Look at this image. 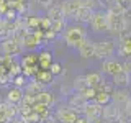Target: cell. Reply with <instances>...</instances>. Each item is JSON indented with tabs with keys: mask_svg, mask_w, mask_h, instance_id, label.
<instances>
[{
	"mask_svg": "<svg viewBox=\"0 0 131 123\" xmlns=\"http://www.w3.org/2000/svg\"><path fill=\"white\" fill-rule=\"evenodd\" d=\"M62 38L66 41L69 48H75L87 38V33H85V28L82 25H72V26H66V30L62 31Z\"/></svg>",
	"mask_w": 131,
	"mask_h": 123,
	"instance_id": "6da1fadb",
	"label": "cell"
},
{
	"mask_svg": "<svg viewBox=\"0 0 131 123\" xmlns=\"http://www.w3.org/2000/svg\"><path fill=\"white\" fill-rule=\"evenodd\" d=\"M106 25H108V30L116 36L123 31H126V26H128L125 15H116L112 13V12H106Z\"/></svg>",
	"mask_w": 131,
	"mask_h": 123,
	"instance_id": "7a4b0ae2",
	"label": "cell"
},
{
	"mask_svg": "<svg viewBox=\"0 0 131 123\" xmlns=\"http://www.w3.org/2000/svg\"><path fill=\"white\" fill-rule=\"evenodd\" d=\"M115 49H116V46H115V41L112 38L103 39V41H100V43H95V56L93 57H98V59H108V57L113 56Z\"/></svg>",
	"mask_w": 131,
	"mask_h": 123,
	"instance_id": "3957f363",
	"label": "cell"
},
{
	"mask_svg": "<svg viewBox=\"0 0 131 123\" xmlns=\"http://www.w3.org/2000/svg\"><path fill=\"white\" fill-rule=\"evenodd\" d=\"M102 108H103V105H100V104H97L95 100L93 102H87V104L84 105V108H82V112H84V117H87L90 121H97V120H100L102 118Z\"/></svg>",
	"mask_w": 131,
	"mask_h": 123,
	"instance_id": "277c9868",
	"label": "cell"
},
{
	"mask_svg": "<svg viewBox=\"0 0 131 123\" xmlns=\"http://www.w3.org/2000/svg\"><path fill=\"white\" fill-rule=\"evenodd\" d=\"M54 117L59 123H75L77 118H79L77 117V112L72 110L71 107H59V108L56 110Z\"/></svg>",
	"mask_w": 131,
	"mask_h": 123,
	"instance_id": "5b68a950",
	"label": "cell"
},
{
	"mask_svg": "<svg viewBox=\"0 0 131 123\" xmlns=\"http://www.w3.org/2000/svg\"><path fill=\"white\" fill-rule=\"evenodd\" d=\"M89 23H90V26H92L93 31L108 30V25H106V13H103V12H93Z\"/></svg>",
	"mask_w": 131,
	"mask_h": 123,
	"instance_id": "8992f818",
	"label": "cell"
},
{
	"mask_svg": "<svg viewBox=\"0 0 131 123\" xmlns=\"http://www.w3.org/2000/svg\"><path fill=\"white\" fill-rule=\"evenodd\" d=\"M20 51H21V44H20L13 36H10V38L2 41V53L5 56H16Z\"/></svg>",
	"mask_w": 131,
	"mask_h": 123,
	"instance_id": "52a82bcc",
	"label": "cell"
},
{
	"mask_svg": "<svg viewBox=\"0 0 131 123\" xmlns=\"http://www.w3.org/2000/svg\"><path fill=\"white\" fill-rule=\"evenodd\" d=\"M120 44H118V53L123 57H131V35L128 31H123L118 35Z\"/></svg>",
	"mask_w": 131,
	"mask_h": 123,
	"instance_id": "ba28073f",
	"label": "cell"
},
{
	"mask_svg": "<svg viewBox=\"0 0 131 123\" xmlns=\"http://www.w3.org/2000/svg\"><path fill=\"white\" fill-rule=\"evenodd\" d=\"M110 95H112V102L116 105H125V102L129 98V90L128 87H113V90L110 92Z\"/></svg>",
	"mask_w": 131,
	"mask_h": 123,
	"instance_id": "9c48e42d",
	"label": "cell"
},
{
	"mask_svg": "<svg viewBox=\"0 0 131 123\" xmlns=\"http://www.w3.org/2000/svg\"><path fill=\"white\" fill-rule=\"evenodd\" d=\"M118 113H120V107H118L116 104H113V102H110V104L103 105V108H102V118H103V120H106L108 123L116 121Z\"/></svg>",
	"mask_w": 131,
	"mask_h": 123,
	"instance_id": "30bf717a",
	"label": "cell"
},
{
	"mask_svg": "<svg viewBox=\"0 0 131 123\" xmlns=\"http://www.w3.org/2000/svg\"><path fill=\"white\" fill-rule=\"evenodd\" d=\"M77 51H79L80 57H84V59L93 57V56H95V43H92L90 39L85 38L79 46H77Z\"/></svg>",
	"mask_w": 131,
	"mask_h": 123,
	"instance_id": "8fae6325",
	"label": "cell"
},
{
	"mask_svg": "<svg viewBox=\"0 0 131 123\" xmlns=\"http://www.w3.org/2000/svg\"><path fill=\"white\" fill-rule=\"evenodd\" d=\"M113 77V82L112 84L115 85V87H129L131 85V72H126V71H121L116 72Z\"/></svg>",
	"mask_w": 131,
	"mask_h": 123,
	"instance_id": "7c38bea8",
	"label": "cell"
},
{
	"mask_svg": "<svg viewBox=\"0 0 131 123\" xmlns=\"http://www.w3.org/2000/svg\"><path fill=\"white\" fill-rule=\"evenodd\" d=\"M123 69L121 63H118V61H113V59H103V63H102V72L103 74H108V76H115L116 72H120Z\"/></svg>",
	"mask_w": 131,
	"mask_h": 123,
	"instance_id": "4fadbf2b",
	"label": "cell"
},
{
	"mask_svg": "<svg viewBox=\"0 0 131 123\" xmlns=\"http://www.w3.org/2000/svg\"><path fill=\"white\" fill-rule=\"evenodd\" d=\"M61 5H62L66 18H72V16L75 15V12L79 10V7L82 5V2H80V0H64Z\"/></svg>",
	"mask_w": 131,
	"mask_h": 123,
	"instance_id": "5bb4252c",
	"label": "cell"
},
{
	"mask_svg": "<svg viewBox=\"0 0 131 123\" xmlns=\"http://www.w3.org/2000/svg\"><path fill=\"white\" fill-rule=\"evenodd\" d=\"M92 13H93V10L92 8H89V7H85V5H80L79 7V10L75 12V15L72 16L74 20H75L77 23H89L90 22V18H92Z\"/></svg>",
	"mask_w": 131,
	"mask_h": 123,
	"instance_id": "9a60e30c",
	"label": "cell"
},
{
	"mask_svg": "<svg viewBox=\"0 0 131 123\" xmlns=\"http://www.w3.org/2000/svg\"><path fill=\"white\" fill-rule=\"evenodd\" d=\"M85 104H87V100L80 95V92H74V94H71V95L67 97V107H71V108L75 110V112H77V108L82 110Z\"/></svg>",
	"mask_w": 131,
	"mask_h": 123,
	"instance_id": "2e32d148",
	"label": "cell"
},
{
	"mask_svg": "<svg viewBox=\"0 0 131 123\" xmlns=\"http://www.w3.org/2000/svg\"><path fill=\"white\" fill-rule=\"evenodd\" d=\"M39 44V38L35 35V31H28L26 35H25V38L21 39V48L25 49H36Z\"/></svg>",
	"mask_w": 131,
	"mask_h": 123,
	"instance_id": "e0dca14e",
	"label": "cell"
},
{
	"mask_svg": "<svg viewBox=\"0 0 131 123\" xmlns=\"http://www.w3.org/2000/svg\"><path fill=\"white\" fill-rule=\"evenodd\" d=\"M36 102H39V104H44L48 107H52L56 105V95L52 92H49V90H41L39 94H36Z\"/></svg>",
	"mask_w": 131,
	"mask_h": 123,
	"instance_id": "ac0fdd59",
	"label": "cell"
},
{
	"mask_svg": "<svg viewBox=\"0 0 131 123\" xmlns=\"http://www.w3.org/2000/svg\"><path fill=\"white\" fill-rule=\"evenodd\" d=\"M23 94H25V90L23 89H20V87H12L10 90L7 92V102L8 104H15V105H18L20 102H21V98H23Z\"/></svg>",
	"mask_w": 131,
	"mask_h": 123,
	"instance_id": "d6986e66",
	"label": "cell"
},
{
	"mask_svg": "<svg viewBox=\"0 0 131 123\" xmlns=\"http://www.w3.org/2000/svg\"><path fill=\"white\" fill-rule=\"evenodd\" d=\"M46 10H48L46 16H48L49 20H62V18H66L62 5H56V3H52V5H49Z\"/></svg>",
	"mask_w": 131,
	"mask_h": 123,
	"instance_id": "ffe728a7",
	"label": "cell"
},
{
	"mask_svg": "<svg viewBox=\"0 0 131 123\" xmlns=\"http://www.w3.org/2000/svg\"><path fill=\"white\" fill-rule=\"evenodd\" d=\"M25 92L26 94H33V95H36V94H39L41 90L46 89V85L43 84V82H39L38 79H33L30 82H26V85H25Z\"/></svg>",
	"mask_w": 131,
	"mask_h": 123,
	"instance_id": "44dd1931",
	"label": "cell"
},
{
	"mask_svg": "<svg viewBox=\"0 0 131 123\" xmlns=\"http://www.w3.org/2000/svg\"><path fill=\"white\" fill-rule=\"evenodd\" d=\"M51 53L49 51H41L38 54V67L39 69H49V66H51Z\"/></svg>",
	"mask_w": 131,
	"mask_h": 123,
	"instance_id": "7402d4cb",
	"label": "cell"
},
{
	"mask_svg": "<svg viewBox=\"0 0 131 123\" xmlns=\"http://www.w3.org/2000/svg\"><path fill=\"white\" fill-rule=\"evenodd\" d=\"M21 67H38V54L30 53L21 57Z\"/></svg>",
	"mask_w": 131,
	"mask_h": 123,
	"instance_id": "603a6c76",
	"label": "cell"
},
{
	"mask_svg": "<svg viewBox=\"0 0 131 123\" xmlns=\"http://www.w3.org/2000/svg\"><path fill=\"white\" fill-rule=\"evenodd\" d=\"M85 79H87V84L90 85V87H98V85L102 84V80H103V77H102L100 72H89L85 74Z\"/></svg>",
	"mask_w": 131,
	"mask_h": 123,
	"instance_id": "cb8c5ba5",
	"label": "cell"
},
{
	"mask_svg": "<svg viewBox=\"0 0 131 123\" xmlns=\"http://www.w3.org/2000/svg\"><path fill=\"white\" fill-rule=\"evenodd\" d=\"M35 79H38L39 82H43L44 85H48V84H51V80H52V74L49 72V69H41V71H38L35 74Z\"/></svg>",
	"mask_w": 131,
	"mask_h": 123,
	"instance_id": "d4e9b609",
	"label": "cell"
},
{
	"mask_svg": "<svg viewBox=\"0 0 131 123\" xmlns=\"http://www.w3.org/2000/svg\"><path fill=\"white\" fill-rule=\"evenodd\" d=\"M93 100H95L97 104H100V105H106V104L112 102V95H110L108 92H103V90H97V95H95Z\"/></svg>",
	"mask_w": 131,
	"mask_h": 123,
	"instance_id": "484cf974",
	"label": "cell"
},
{
	"mask_svg": "<svg viewBox=\"0 0 131 123\" xmlns=\"http://www.w3.org/2000/svg\"><path fill=\"white\" fill-rule=\"evenodd\" d=\"M66 26H67V25H66V18H62V20H51V26L49 28L59 35V33H62L66 30Z\"/></svg>",
	"mask_w": 131,
	"mask_h": 123,
	"instance_id": "4316f807",
	"label": "cell"
},
{
	"mask_svg": "<svg viewBox=\"0 0 131 123\" xmlns=\"http://www.w3.org/2000/svg\"><path fill=\"white\" fill-rule=\"evenodd\" d=\"M85 87H89L85 76H77L75 79H74V90H75V92H80V90H84Z\"/></svg>",
	"mask_w": 131,
	"mask_h": 123,
	"instance_id": "83f0119b",
	"label": "cell"
},
{
	"mask_svg": "<svg viewBox=\"0 0 131 123\" xmlns=\"http://www.w3.org/2000/svg\"><path fill=\"white\" fill-rule=\"evenodd\" d=\"M3 108H5V113H7L8 120H12V118H15L16 115H18V107H16L15 104H8V102H5V104H3Z\"/></svg>",
	"mask_w": 131,
	"mask_h": 123,
	"instance_id": "f1b7e54d",
	"label": "cell"
},
{
	"mask_svg": "<svg viewBox=\"0 0 131 123\" xmlns=\"http://www.w3.org/2000/svg\"><path fill=\"white\" fill-rule=\"evenodd\" d=\"M25 25H26L28 30H38L39 25H41V18H39V16H35V15L28 16L26 22H25Z\"/></svg>",
	"mask_w": 131,
	"mask_h": 123,
	"instance_id": "f546056e",
	"label": "cell"
},
{
	"mask_svg": "<svg viewBox=\"0 0 131 123\" xmlns=\"http://www.w3.org/2000/svg\"><path fill=\"white\" fill-rule=\"evenodd\" d=\"M26 82H28V77H25V76H23V72H20V74H16V76L12 77V84H13L15 87L23 89L25 85H26Z\"/></svg>",
	"mask_w": 131,
	"mask_h": 123,
	"instance_id": "4dcf8cb0",
	"label": "cell"
},
{
	"mask_svg": "<svg viewBox=\"0 0 131 123\" xmlns=\"http://www.w3.org/2000/svg\"><path fill=\"white\" fill-rule=\"evenodd\" d=\"M80 95L84 97L87 102H89V100H93V98H95V95H97V89H95V87H90V85H89V87H85L84 90H80Z\"/></svg>",
	"mask_w": 131,
	"mask_h": 123,
	"instance_id": "1f68e13d",
	"label": "cell"
},
{
	"mask_svg": "<svg viewBox=\"0 0 131 123\" xmlns=\"http://www.w3.org/2000/svg\"><path fill=\"white\" fill-rule=\"evenodd\" d=\"M49 72H51L52 76H59V74L62 72V66H61L59 63H51V66H49Z\"/></svg>",
	"mask_w": 131,
	"mask_h": 123,
	"instance_id": "d6a6232c",
	"label": "cell"
},
{
	"mask_svg": "<svg viewBox=\"0 0 131 123\" xmlns=\"http://www.w3.org/2000/svg\"><path fill=\"white\" fill-rule=\"evenodd\" d=\"M113 87H115L113 84H108V82L102 80V84H100V85L97 87V90H103V92H108V94H110V92L113 90Z\"/></svg>",
	"mask_w": 131,
	"mask_h": 123,
	"instance_id": "836d02e7",
	"label": "cell"
},
{
	"mask_svg": "<svg viewBox=\"0 0 131 123\" xmlns=\"http://www.w3.org/2000/svg\"><path fill=\"white\" fill-rule=\"evenodd\" d=\"M0 123H10L7 113H5V108H3V104H0Z\"/></svg>",
	"mask_w": 131,
	"mask_h": 123,
	"instance_id": "e575fe53",
	"label": "cell"
},
{
	"mask_svg": "<svg viewBox=\"0 0 131 123\" xmlns=\"http://www.w3.org/2000/svg\"><path fill=\"white\" fill-rule=\"evenodd\" d=\"M49 26H51V20H49L48 16L41 18V25H39V28H41V30H49Z\"/></svg>",
	"mask_w": 131,
	"mask_h": 123,
	"instance_id": "d590c367",
	"label": "cell"
},
{
	"mask_svg": "<svg viewBox=\"0 0 131 123\" xmlns=\"http://www.w3.org/2000/svg\"><path fill=\"white\" fill-rule=\"evenodd\" d=\"M123 66V71H126V72H131V57H126V61L121 64Z\"/></svg>",
	"mask_w": 131,
	"mask_h": 123,
	"instance_id": "8d00e7d4",
	"label": "cell"
},
{
	"mask_svg": "<svg viewBox=\"0 0 131 123\" xmlns=\"http://www.w3.org/2000/svg\"><path fill=\"white\" fill-rule=\"evenodd\" d=\"M10 123H30L26 120V118H23V117H20V115H16L15 118H12L10 120Z\"/></svg>",
	"mask_w": 131,
	"mask_h": 123,
	"instance_id": "74e56055",
	"label": "cell"
},
{
	"mask_svg": "<svg viewBox=\"0 0 131 123\" xmlns=\"http://www.w3.org/2000/svg\"><path fill=\"white\" fill-rule=\"evenodd\" d=\"M116 2L120 3L125 10H129V8H131V0H116Z\"/></svg>",
	"mask_w": 131,
	"mask_h": 123,
	"instance_id": "f35d334b",
	"label": "cell"
},
{
	"mask_svg": "<svg viewBox=\"0 0 131 123\" xmlns=\"http://www.w3.org/2000/svg\"><path fill=\"white\" fill-rule=\"evenodd\" d=\"M125 112L126 113H128V117L131 118V97L128 98V100H126L125 102Z\"/></svg>",
	"mask_w": 131,
	"mask_h": 123,
	"instance_id": "ab89813d",
	"label": "cell"
},
{
	"mask_svg": "<svg viewBox=\"0 0 131 123\" xmlns=\"http://www.w3.org/2000/svg\"><path fill=\"white\" fill-rule=\"evenodd\" d=\"M36 3H38L39 7H43V8H48L49 5H51V0H35Z\"/></svg>",
	"mask_w": 131,
	"mask_h": 123,
	"instance_id": "60d3db41",
	"label": "cell"
},
{
	"mask_svg": "<svg viewBox=\"0 0 131 123\" xmlns=\"http://www.w3.org/2000/svg\"><path fill=\"white\" fill-rule=\"evenodd\" d=\"M75 123H92V121H90L87 117H82V118H77V121H75Z\"/></svg>",
	"mask_w": 131,
	"mask_h": 123,
	"instance_id": "b9f144b4",
	"label": "cell"
},
{
	"mask_svg": "<svg viewBox=\"0 0 131 123\" xmlns=\"http://www.w3.org/2000/svg\"><path fill=\"white\" fill-rule=\"evenodd\" d=\"M0 104H2V97H0Z\"/></svg>",
	"mask_w": 131,
	"mask_h": 123,
	"instance_id": "7bdbcfd3",
	"label": "cell"
},
{
	"mask_svg": "<svg viewBox=\"0 0 131 123\" xmlns=\"http://www.w3.org/2000/svg\"><path fill=\"white\" fill-rule=\"evenodd\" d=\"M0 20H2V16H0Z\"/></svg>",
	"mask_w": 131,
	"mask_h": 123,
	"instance_id": "ee69618b",
	"label": "cell"
}]
</instances>
